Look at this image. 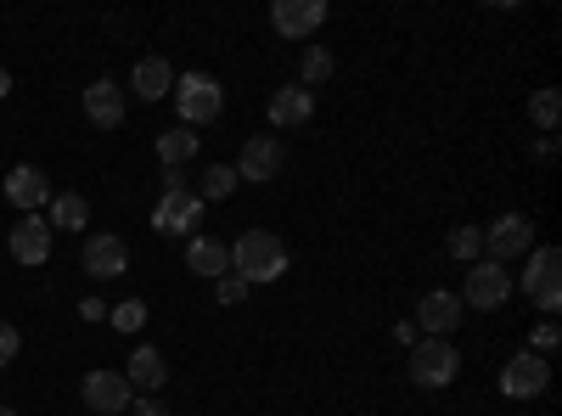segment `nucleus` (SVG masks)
I'll return each mask as SVG.
<instances>
[{
  "label": "nucleus",
  "instance_id": "nucleus-31",
  "mask_svg": "<svg viewBox=\"0 0 562 416\" xmlns=\"http://www.w3.org/2000/svg\"><path fill=\"white\" fill-rule=\"evenodd\" d=\"M102 315H108L102 299H79V321H102Z\"/></svg>",
  "mask_w": 562,
  "mask_h": 416
},
{
  "label": "nucleus",
  "instance_id": "nucleus-10",
  "mask_svg": "<svg viewBox=\"0 0 562 416\" xmlns=\"http://www.w3.org/2000/svg\"><path fill=\"white\" fill-rule=\"evenodd\" d=\"M52 237H57V231L52 225H45V214H23L18 225H12V259L18 265H45V259H52Z\"/></svg>",
  "mask_w": 562,
  "mask_h": 416
},
{
  "label": "nucleus",
  "instance_id": "nucleus-6",
  "mask_svg": "<svg viewBox=\"0 0 562 416\" xmlns=\"http://www.w3.org/2000/svg\"><path fill=\"white\" fill-rule=\"evenodd\" d=\"M484 243H490V259L495 265H512V259H524L535 248V220L529 214H501L495 225H484Z\"/></svg>",
  "mask_w": 562,
  "mask_h": 416
},
{
  "label": "nucleus",
  "instance_id": "nucleus-34",
  "mask_svg": "<svg viewBox=\"0 0 562 416\" xmlns=\"http://www.w3.org/2000/svg\"><path fill=\"white\" fill-rule=\"evenodd\" d=\"M7 97H12V74H7V68H0V102H7Z\"/></svg>",
  "mask_w": 562,
  "mask_h": 416
},
{
  "label": "nucleus",
  "instance_id": "nucleus-20",
  "mask_svg": "<svg viewBox=\"0 0 562 416\" xmlns=\"http://www.w3.org/2000/svg\"><path fill=\"white\" fill-rule=\"evenodd\" d=\"M186 265L198 276H209V282H220V276H231V248L220 237H192L186 243Z\"/></svg>",
  "mask_w": 562,
  "mask_h": 416
},
{
  "label": "nucleus",
  "instance_id": "nucleus-12",
  "mask_svg": "<svg viewBox=\"0 0 562 416\" xmlns=\"http://www.w3.org/2000/svg\"><path fill=\"white\" fill-rule=\"evenodd\" d=\"M85 270L97 276V282H113V276H124V270H130V248H124V237H108V231L85 237Z\"/></svg>",
  "mask_w": 562,
  "mask_h": 416
},
{
  "label": "nucleus",
  "instance_id": "nucleus-19",
  "mask_svg": "<svg viewBox=\"0 0 562 416\" xmlns=\"http://www.w3.org/2000/svg\"><path fill=\"white\" fill-rule=\"evenodd\" d=\"M124 383H130V389H147V394L164 389V383H169V360H164L153 344H140V349L130 355V366H124Z\"/></svg>",
  "mask_w": 562,
  "mask_h": 416
},
{
  "label": "nucleus",
  "instance_id": "nucleus-28",
  "mask_svg": "<svg viewBox=\"0 0 562 416\" xmlns=\"http://www.w3.org/2000/svg\"><path fill=\"white\" fill-rule=\"evenodd\" d=\"M18 349H23L18 327H12V321H0V366H12V360H18Z\"/></svg>",
  "mask_w": 562,
  "mask_h": 416
},
{
  "label": "nucleus",
  "instance_id": "nucleus-18",
  "mask_svg": "<svg viewBox=\"0 0 562 416\" xmlns=\"http://www.w3.org/2000/svg\"><path fill=\"white\" fill-rule=\"evenodd\" d=\"M130 90L140 102H164V97H175V68L164 57H140L135 74H130Z\"/></svg>",
  "mask_w": 562,
  "mask_h": 416
},
{
  "label": "nucleus",
  "instance_id": "nucleus-27",
  "mask_svg": "<svg viewBox=\"0 0 562 416\" xmlns=\"http://www.w3.org/2000/svg\"><path fill=\"white\" fill-rule=\"evenodd\" d=\"M108 321H113L119 333H140V327H147V304H140V299H124L119 310H108Z\"/></svg>",
  "mask_w": 562,
  "mask_h": 416
},
{
  "label": "nucleus",
  "instance_id": "nucleus-11",
  "mask_svg": "<svg viewBox=\"0 0 562 416\" xmlns=\"http://www.w3.org/2000/svg\"><path fill=\"white\" fill-rule=\"evenodd\" d=\"M456 327H461V299L456 293L439 288V293H428V299L416 304V333L422 338H450Z\"/></svg>",
  "mask_w": 562,
  "mask_h": 416
},
{
  "label": "nucleus",
  "instance_id": "nucleus-15",
  "mask_svg": "<svg viewBox=\"0 0 562 416\" xmlns=\"http://www.w3.org/2000/svg\"><path fill=\"white\" fill-rule=\"evenodd\" d=\"M7 198H12V203H18L23 214H40V209L52 203L57 192H52V180H45V175H40L34 164H18V169L7 175Z\"/></svg>",
  "mask_w": 562,
  "mask_h": 416
},
{
  "label": "nucleus",
  "instance_id": "nucleus-25",
  "mask_svg": "<svg viewBox=\"0 0 562 416\" xmlns=\"http://www.w3.org/2000/svg\"><path fill=\"white\" fill-rule=\"evenodd\" d=\"M445 248H450V259H461V265H479V254H484V225H456Z\"/></svg>",
  "mask_w": 562,
  "mask_h": 416
},
{
  "label": "nucleus",
  "instance_id": "nucleus-8",
  "mask_svg": "<svg viewBox=\"0 0 562 416\" xmlns=\"http://www.w3.org/2000/svg\"><path fill=\"white\" fill-rule=\"evenodd\" d=\"M270 23H276L281 40H304L310 45V34L326 23V0H276Z\"/></svg>",
  "mask_w": 562,
  "mask_h": 416
},
{
  "label": "nucleus",
  "instance_id": "nucleus-13",
  "mask_svg": "<svg viewBox=\"0 0 562 416\" xmlns=\"http://www.w3.org/2000/svg\"><path fill=\"white\" fill-rule=\"evenodd\" d=\"M198 214H203L198 192H164V203L153 209V231H164V237H186V231L198 225Z\"/></svg>",
  "mask_w": 562,
  "mask_h": 416
},
{
  "label": "nucleus",
  "instance_id": "nucleus-32",
  "mask_svg": "<svg viewBox=\"0 0 562 416\" xmlns=\"http://www.w3.org/2000/svg\"><path fill=\"white\" fill-rule=\"evenodd\" d=\"M416 338H422V333H416V321H400V327H394V344H405V349H411Z\"/></svg>",
  "mask_w": 562,
  "mask_h": 416
},
{
  "label": "nucleus",
  "instance_id": "nucleus-33",
  "mask_svg": "<svg viewBox=\"0 0 562 416\" xmlns=\"http://www.w3.org/2000/svg\"><path fill=\"white\" fill-rule=\"evenodd\" d=\"M130 411L135 416H164V405H153V400H130Z\"/></svg>",
  "mask_w": 562,
  "mask_h": 416
},
{
  "label": "nucleus",
  "instance_id": "nucleus-14",
  "mask_svg": "<svg viewBox=\"0 0 562 416\" xmlns=\"http://www.w3.org/2000/svg\"><path fill=\"white\" fill-rule=\"evenodd\" d=\"M130 400H135V389L124 383V372H90L85 378V405L90 411L119 416V411H130Z\"/></svg>",
  "mask_w": 562,
  "mask_h": 416
},
{
  "label": "nucleus",
  "instance_id": "nucleus-2",
  "mask_svg": "<svg viewBox=\"0 0 562 416\" xmlns=\"http://www.w3.org/2000/svg\"><path fill=\"white\" fill-rule=\"evenodd\" d=\"M175 108H180L186 130H192V124H214L220 108H225V90L209 74H175Z\"/></svg>",
  "mask_w": 562,
  "mask_h": 416
},
{
  "label": "nucleus",
  "instance_id": "nucleus-26",
  "mask_svg": "<svg viewBox=\"0 0 562 416\" xmlns=\"http://www.w3.org/2000/svg\"><path fill=\"white\" fill-rule=\"evenodd\" d=\"M529 119H535L540 130H557V119H562V97H557V90H535Z\"/></svg>",
  "mask_w": 562,
  "mask_h": 416
},
{
  "label": "nucleus",
  "instance_id": "nucleus-7",
  "mask_svg": "<svg viewBox=\"0 0 562 416\" xmlns=\"http://www.w3.org/2000/svg\"><path fill=\"white\" fill-rule=\"evenodd\" d=\"M512 299V270L495 265V259H479L473 270H467V293L461 304H473V310H501Z\"/></svg>",
  "mask_w": 562,
  "mask_h": 416
},
{
  "label": "nucleus",
  "instance_id": "nucleus-4",
  "mask_svg": "<svg viewBox=\"0 0 562 416\" xmlns=\"http://www.w3.org/2000/svg\"><path fill=\"white\" fill-rule=\"evenodd\" d=\"M524 293H529V304L535 310H546V315H557V304H562V248H529V270H524Z\"/></svg>",
  "mask_w": 562,
  "mask_h": 416
},
{
  "label": "nucleus",
  "instance_id": "nucleus-21",
  "mask_svg": "<svg viewBox=\"0 0 562 416\" xmlns=\"http://www.w3.org/2000/svg\"><path fill=\"white\" fill-rule=\"evenodd\" d=\"M45 225H52V231H79V225H90V203H85L79 192H57Z\"/></svg>",
  "mask_w": 562,
  "mask_h": 416
},
{
  "label": "nucleus",
  "instance_id": "nucleus-22",
  "mask_svg": "<svg viewBox=\"0 0 562 416\" xmlns=\"http://www.w3.org/2000/svg\"><path fill=\"white\" fill-rule=\"evenodd\" d=\"M333 52H326V45H304V57H299V85L304 90H315V85H326L333 79Z\"/></svg>",
  "mask_w": 562,
  "mask_h": 416
},
{
  "label": "nucleus",
  "instance_id": "nucleus-17",
  "mask_svg": "<svg viewBox=\"0 0 562 416\" xmlns=\"http://www.w3.org/2000/svg\"><path fill=\"white\" fill-rule=\"evenodd\" d=\"M85 119L97 124V130H119L124 124V90L113 79H97L85 90Z\"/></svg>",
  "mask_w": 562,
  "mask_h": 416
},
{
  "label": "nucleus",
  "instance_id": "nucleus-35",
  "mask_svg": "<svg viewBox=\"0 0 562 416\" xmlns=\"http://www.w3.org/2000/svg\"><path fill=\"white\" fill-rule=\"evenodd\" d=\"M0 416H18V411H12V405H0Z\"/></svg>",
  "mask_w": 562,
  "mask_h": 416
},
{
  "label": "nucleus",
  "instance_id": "nucleus-23",
  "mask_svg": "<svg viewBox=\"0 0 562 416\" xmlns=\"http://www.w3.org/2000/svg\"><path fill=\"white\" fill-rule=\"evenodd\" d=\"M192 153H198V135L186 130V124H180V130H164V135H158V158H164V169H180V164L192 158Z\"/></svg>",
  "mask_w": 562,
  "mask_h": 416
},
{
  "label": "nucleus",
  "instance_id": "nucleus-5",
  "mask_svg": "<svg viewBox=\"0 0 562 416\" xmlns=\"http://www.w3.org/2000/svg\"><path fill=\"white\" fill-rule=\"evenodd\" d=\"M551 389V360L524 349V355H512L506 360V372H501V394L506 400H540Z\"/></svg>",
  "mask_w": 562,
  "mask_h": 416
},
{
  "label": "nucleus",
  "instance_id": "nucleus-30",
  "mask_svg": "<svg viewBox=\"0 0 562 416\" xmlns=\"http://www.w3.org/2000/svg\"><path fill=\"white\" fill-rule=\"evenodd\" d=\"M557 338H562V333H557V321H540V327H535V355H551Z\"/></svg>",
  "mask_w": 562,
  "mask_h": 416
},
{
  "label": "nucleus",
  "instance_id": "nucleus-3",
  "mask_svg": "<svg viewBox=\"0 0 562 416\" xmlns=\"http://www.w3.org/2000/svg\"><path fill=\"white\" fill-rule=\"evenodd\" d=\"M456 372H461V355L450 338H416L411 344V383L445 389V383H456Z\"/></svg>",
  "mask_w": 562,
  "mask_h": 416
},
{
  "label": "nucleus",
  "instance_id": "nucleus-16",
  "mask_svg": "<svg viewBox=\"0 0 562 416\" xmlns=\"http://www.w3.org/2000/svg\"><path fill=\"white\" fill-rule=\"evenodd\" d=\"M310 119H315V90L288 85V90H276V97H270V124L276 130H304Z\"/></svg>",
  "mask_w": 562,
  "mask_h": 416
},
{
  "label": "nucleus",
  "instance_id": "nucleus-1",
  "mask_svg": "<svg viewBox=\"0 0 562 416\" xmlns=\"http://www.w3.org/2000/svg\"><path fill=\"white\" fill-rule=\"evenodd\" d=\"M281 270H288V243L270 237V231H243V237L231 243V276H243L248 288L276 282Z\"/></svg>",
  "mask_w": 562,
  "mask_h": 416
},
{
  "label": "nucleus",
  "instance_id": "nucleus-29",
  "mask_svg": "<svg viewBox=\"0 0 562 416\" xmlns=\"http://www.w3.org/2000/svg\"><path fill=\"white\" fill-rule=\"evenodd\" d=\"M214 293H220V304H243L248 282H243V276H220V282H214Z\"/></svg>",
  "mask_w": 562,
  "mask_h": 416
},
{
  "label": "nucleus",
  "instance_id": "nucleus-24",
  "mask_svg": "<svg viewBox=\"0 0 562 416\" xmlns=\"http://www.w3.org/2000/svg\"><path fill=\"white\" fill-rule=\"evenodd\" d=\"M231 192H237V169H231V164H209L203 180H198V198H203V203H220V198H231Z\"/></svg>",
  "mask_w": 562,
  "mask_h": 416
},
{
  "label": "nucleus",
  "instance_id": "nucleus-9",
  "mask_svg": "<svg viewBox=\"0 0 562 416\" xmlns=\"http://www.w3.org/2000/svg\"><path fill=\"white\" fill-rule=\"evenodd\" d=\"M281 164H288V147H281L276 135H248V142H243V158L231 164V169H237V180H276Z\"/></svg>",
  "mask_w": 562,
  "mask_h": 416
}]
</instances>
